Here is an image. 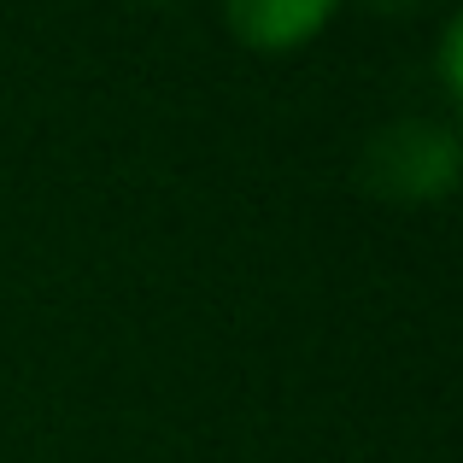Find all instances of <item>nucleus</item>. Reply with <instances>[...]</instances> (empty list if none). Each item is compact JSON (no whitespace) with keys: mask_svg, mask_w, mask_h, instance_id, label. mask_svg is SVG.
Instances as JSON below:
<instances>
[{"mask_svg":"<svg viewBox=\"0 0 463 463\" xmlns=\"http://www.w3.org/2000/svg\"><path fill=\"white\" fill-rule=\"evenodd\" d=\"M141 6H170V0H141Z\"/></svg>","mask_w":463,"mask_h":463,"instance_id":"obj_4","label":"nucleus"},{"mask_svg":"<svg viewBox=\"0 0 463 463\" xmlns=\"http://www.w3.org/2000/svg\"><path fill=\"white\" fill-rule=\"evenodd\" d=\"M340 0H223V24L252 53H294L335 24Z\"/></svg>","mask_w":463,"mask_h":463,"instance_id":"obj_2","label":"nucleus"},{"mask_svg":"<svg viewBox=\"0 0 463 463\" xmlns=\"http://www.w3.org/2000/svg\"><path fill=\"white\" fill-rule=\"evenodd\" d=\"M364 182L382 200H399V205L446 200L458 182V136L446 124H422V118L387 124L364 147Z\"/></svg>","mask_w":463,"mask_h":463,"instance_id":"obj_1","label":"nucleus"},{"mask_svg":"<svg viewBox=\"0 0 463 463\" xmlns=\"http://www.w3.org/2000/svg\"><path fill=\"white\" fill-rule=\"evenodd\" d=\"M458 18H446V30H440V82H446V94H458Z\"/></svg>","mask_w":463,"mask_h":463,"instance_id":"obj_3","label":"nucleus"}]
</instances>
